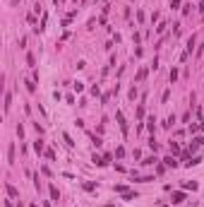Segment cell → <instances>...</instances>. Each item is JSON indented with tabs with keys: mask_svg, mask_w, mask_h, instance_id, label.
<instances>
[{
	"mask_svg": "<svg viewBox=\"0 0 204 207\" xmlns=\"http://www.w3.org/2000/svg\"><path fill=\"white\" fill-rule=\"evenodd\" d=\"M163 162H166V166H178V162H175L173 157H166V159H163Z\"/></svg>",
	"mask_w": 204,
	"mask_h": 207,
	"instance_id": "obj_3",
	"label": "cell"
},
{
	"mask_svg": "<svg viewBox=\"0 0 204 207\" xmlns=\"http://www.w3.org/2000/svg\"><path fill=\"white\" fill-rule=\"evenodd\" d=\"M31 207H36V205H31Z\"/></svg>",
	"mask_w": 204,
	"mask_h": 207,
	"instance_id": "obj_5",
	"label": "cell"
},
{
	"mask_svg": "<svg viewBox=\"0 0 204 207\" xmlns=\"http://www.w3.org/2000/svg\"><path fill=\"white\" fill-rule=\"evenodd\" d=\"M182 200H185L182 193H173V202H182Z\"/></svg>",
	"mask_w": 204,
	"mask_h": 207,
	"instance_id": "obj_2",
	"label": "cell"
},
{
	"mask_svg": "<svg viewBox=\"0 0 204 207\" xmlns=\"http://www.w3.org/2000/svg\"><path fill=\"white\" fill-rule=\"evenodd\" d=\"M51 195H53V200H58L60 195H58V188H55V185H51Z\"/></svg>",
	"mask_w": 204,
	"mask_h": 207,
	"instance_id": "obj_4",
	"label": "cell"
},
{
	"mask_svg": "<svg viewBox=\"0 0 204 207\" xmlns=\"http://www.w3.org/2000/svg\"><path fill=\"white\" fill-rule=\"evenodd\" d=\"M34 149L41 154V152H43V142H41V140H36V142H34Z\"/></svg>",
	"mask_w": 204,
	"mask_h": 207,
	"instance_id": "obj_1",
	"label": "cell"
}]
</instances>
